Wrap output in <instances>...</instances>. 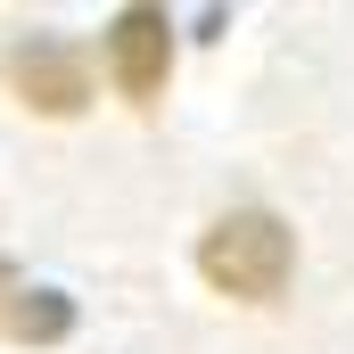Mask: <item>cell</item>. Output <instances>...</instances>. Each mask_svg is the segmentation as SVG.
Masks as SVG:
<instances>
[{
    "label": "cell",
    "instance_id": "6da1fadb",
    "mask_svg": "<svg viewBox=\"0 0 354 354\" xmlns=\"http://www.w3.org/2000/svg\"><path fill=\"white\" fill-rule=\"evenodd\" d=\"M198 272H206L223 297H239V305H272V297L288 288V272H297V239H288L280 214L239 206V214H223V223L198 239Z\"/></svg>",
    "mask_w": 354,
    "mask_h": 354
},
{
    "label": "cell",
    "instance_id": "7a4b0ae2",
    "mask_svg": "<svg viewBox=\"0 0 354 354\" xmlns=\"http://www.w3.org/2000/svg\"><path fill=\"white\" fill-rule=\"evenodd\" d=\"M165 66H174V25H165V8H124L115 25H107V75L124 99H157L165 91Z\"/></svg>",
    "mask_w": 354,
    "mask_h": 354
},
{
    "label": "cell",
    "instance_id": "3957f363",
    "mask_svg": "<svg viewBox=\"0 0 354 354\" xmlns=\"http://www.w3.org/2000/svg\"><path fill=\"white\" fill-rule=\"evenodd\" d=\"M8 83L41 115H83L91 107V66H83L75 41H25V50H8Z\"/></svg>",
    "mask_w": 354,
    "mask_h": 354
},
{
    "label": "cell",
    "instance_id": "277c9868",
    "mask_svg": "<svg viewBox=\"0 0 354 354\" xmlns=\"http://www.w3.org/2000/svg\"><path fill=\"white\" fill-rule=\"evenodd\" d=\"M0 330H8V338H25V346H58V338L75 330V305H66L58 288H17Z\"/></svg>",
    "mask_w": 354,
    "mask_h": 354
},
{
    "label": "cell",
    "instance_id": "5b68a950",
    "mask_svg": "<svg viewBox=\"0 0 354 354\" xmlns=\"http://www.w3.org/2000/svg\"><path fill=\"white\" fill-rule=\"evenodd\" d=\"M8 297H17V272L0 264V322H8Z\"/></svg>",
    "mask_w": 354,
    "mask_h": 354
}]
</instances>
